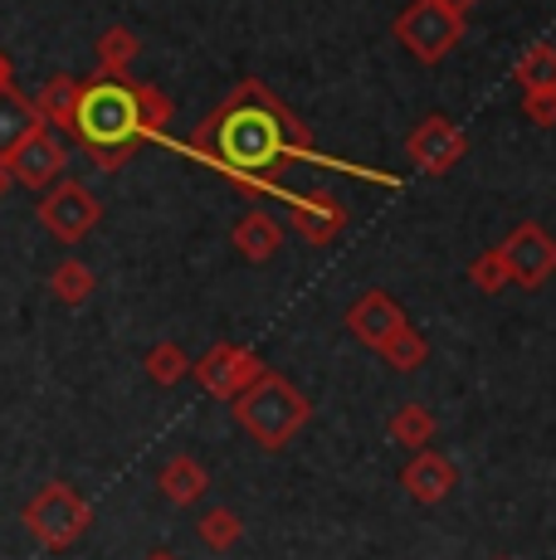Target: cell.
Wrapping results in <instances>:
<instances>
[{
	"instance_id": "cell-15",
	"label": "cell",
	"mask_w": 556,
	"mask_h": 560,
	"mask_svg": "<svg viewBox=\"0 0 556 560\" xmlns=\"http://www.w3.org/2000/svg\"><path fill=\"white\" fill-rule=\"evenodd\" d=\"M518 79H522V89H528V93L556 89V49L552 45H532L518 59Z\"/></svg>"
},
{
	"instance_id": "cell-1",
	"label": "cell",
	"mask_w": 556,
	"mask_h": 560,
	"mask_svg": "<svg viewBox=\"0 0 556 560\" xmlns=\"http://www.w3.org/2000/svg\"><path fill=\"white\" fill-rule=\"evenodd\" d=\"M200 156H210L240 180H264L283 166L288 156L308 152L303 127L293 122L283 103L259 83H244L230 93V103H220L216 113L200 122V132L190 137Z\"/></svg>"
},
{
	"instance_id": "cell-21",
	"label": "cell",
	"mask_w": 556,
	"mask_h": 560,
	"mask_svg": "<svg viewBox=\"0 0 556 560\" xmlns=\"http://www.w3.org/2000/svg\"><path fill=\"white\" fill-rule=\"evenodd\" d=\"M10 190V171H5V161H0V196Z\"/></svg>"
},
{
	"instance_id": "cell-4",
	"label": "cell",
	"mask_w": 556,
	"mask_h": 560,
	"mask_svg": "<svg viewBox=\"0 0 556 560\" xmlns=\"http://www.w3.org/2000/svg\"><path fill=\"white\" fill-rule=\"evenodd\" d=\"M83 522H89V508H83L79 498H73L69 488H45L35 502L25 508V526L35 541H45L49 551H63V546L73 541V536L83 532Z\"/></svg>"
},
{
	"instance_id": "cell-16",
	"label": "cell",
	"mask_w": 556,
	"mask_h": 560,
	"mask_svg": "<svg viewBox=\"0 0 556 560\" xmlns=\"http://www.w3.org/2000/svg\"><path fill=\"white\" fill-rule=\"evenodd\" d=\"M49 288H55V298H59V303L79 307L83 298L93 293V273L79 264V258H69V264H59V268H55V278H49Z\"/></svg>"
},
{
	"instance_id": "cell-14",
	"label": "cell",
	"mask_w": 556,
	"mask_h": 560,
	"mask_svg": "<svg viewBox=\"0 0 556 560\" xmlns=\"http://www.w3.org/2000/svg\"><path fill=\"white\" fill-rule=\"evenodd\" d=\"M234 244H240L250 258H269L278 249V224L269 220V214H244L240 220V230H234Z\"/></svg>"
},
{
	"instance_id": "cell-22",
	"label": "cell",
	"mask_w": 556,
	"mask_h": 560,
	"mask_svg": "<svg viewBox=\"0 0 556 560\" xmlns=\"http://www.w3.org/2000/svg\"><path fill=\"white\" fill-rule=\"evenodd\" d=\"M444 5H454V10H468V5H478V0H444Z\"/></svg>"
},
{
	"instance_id": "cell-17",
	"label": "cell",
	"mask_w": 556,
	"mask_h": 560,
	"mask_svg": "<svg viewBox=\"0 0 556 560\" xmlns=\"http://www.w3.org/2000/svg\"><path fill=\"white\" fill-rule=\"evenodd\" d=\"M351 322H357V331H367V337H386V331L401 327V317H395L391 298H361L357 312H351Z\"/></svg>"
},
{
	"instance_id": "cell-11",
	"label": "cell",
	"mask_w": 556,
	"mask_h": 560,
	"mask_svg": "<svg viewBox=\"0 0 556 560\" xmlns=\"http://www.w3.org/2000/svg\"><path fill=\"white\" fill-rule=\"evenodd\" d=\"M79 79H49L45 89H39L35 98V113L45 127H63V132H73V107H79Z\"/></svg>"
},
{
	"instance_id": "cell-3",
	"label": "cell",
	"mask_w": 556,
	"mask_h": 560,
	"mask_svg": "<svg viewBox=\"0 0 556 560\" xmlns=\"http://www.w3.org/2000/svg\"><path fill=\"white\" fill-rule=\"evenodd\" d=\"M395 35H401V45L410 49L415 59L435 63L464 35V10L444 5V0H410V10L395 20Z\"/></svg>"
},
{
	"instance_id": "cell-8",
	"label": "cell",
	"mask_w": 556,
	"mask_h": 560,
	"mask_svg": "<svg viewBox=\"0 0 556 560\" xmlns=\"http://www.w3.org/2000/svg\"><path fill=\"white\" fill-rule=\"evenodd\" d=\"M410 156H415V166H420V171L444 176V171L464 156V132H459V127H449L444 117H425V122L415 127V137H410Z\"/></svg>"
},
{
	"instance_id": "cell-7",
	"label": "cell",
	"mask_w": 556,
	"mask_h": 560,
	"mask_svg": "<svg viewBox=\"0 0 556 560\" xmlns=\"http://www.w3.org/2000/svg\"><path fill=\"white\" fill-rule=\"evenodd\" d=\"M498 254H502V268H512V278H522V283H542L556 268V244L537 224H522Z\"/></svg>"
},
{
	"instance_id": "cell-13",
	"label": "cell",
	"mask_w": 556,
	"mask_h": 560,
	"mask_svg": "<svg viewBox=\"0 0 556 560\" xmlns=\"http://www.w3.org/2000/svg\"><path fill=\"white\" fill-rule=\"evenodd\" d=\"M137 35L132 30H123V25H113V30H103L99 35V69L108 73V79H123L127 73V63L137 59Z\"/></svg>"
},
{
	"instance_id": "cell-6",
	"label": "cell",
	"mask_w": 556,
	"mask_h": 560,
	"mask_svg": "<svg viewBox=\"0 0 556 560\" xmlns=\"http://www.w3.org/2000/svg\"><path fill=\"white\" fill-rule=\"evenodd\" d=\"M63 161H69V152H63L59 137L49 132V127H35V132H30L25 142L5 156V171H10V180H20V186L45 190V186H55L59 180Z\"/></svg>"
},
{
	"instance_id": "cell-18",
	"label": "cell",
	"mask_w": 556,
	"mask_h": 560,
	"mask_svg": "<svg viewBox=\"0 0 556 560\" xmlns=\"http://www.w3.org/2000/svg\"><path fill=\"white\" fill-rule=\"evenodd\" d=\"M528 113H532V122H537V127H552L556 122V89L528 93Z\"/></svg>"
},
{
	"instance_id": "cell-5",
	"label": "cell",
	"mask_w": 556,
	"mask_h": 560,
	"mask_svg": "<svg viewBox=\"0 0 556 560\" xmlns=\"http://www.w3.org/2000/svg\"><path fill=\"white\" fill-rule=\"evenodd\" d=\"M39 220H45V230L55 234L59 244H79L83 234L103 220V205L93 200L89 186H79V180H59V186L39 200Z\"/></svg>"
},
{
	"instance_id": "cell-19",
	"label": "cell",
	"mask_w": 556,
	"mask_h": 560,
	"mask_svg": "<svg viewBox=\"0 0 556 560\" xmlns=\"http://www.w3.org/2000/svg\"><path fill=\"white\" fill-rule=\"evenodd\" d=\"M190 482H196V478H190V472H186V458H181L176 468L166 472V492H176V498H181V492H190Z\"/></svg>"
},
{
	"instance_id": "cell-9",
	"label": "cell",
	"mask_w": 556,
	"mask_h": 560,
	"mask_svg": "<svg viewBox=\"0 0 556 560\" xmlns=\"http://www.w3.org/2000/svg\"><path fill=\"white\" fill-rule=\"evenodd\" d=\"M244 419H250V429H259L264 439H283L288 429H298V419H303V405H298L278 381H269L250 405H244Z\"/></svg>"
},
{
	"instance_id": "cell-20",
	"label": "cell",
	"mask_w": 556,
	"mask_h": 560,
	"mask_svg": "<svg viewBox=\"0 0 556 560\" xmlns=\"http://www.w3.org/2000/svg\"><path fill=\"white\" fill-rule=\"evenodd\" d=\"M0 89H10V54L0 49Z\"/></svg>"
},
{
	"instance_id": "cell-12",
	"label": "cell",
	"mask_w": 556,
	"mask_h": 560,
	"mask_svg": "<svg viewBox=\"0 0 556 560\" xmlns=\"http://www.w3.org/2000/svg\"><path fill=\"white\" fill-rule=\"evenodd\" d=\"M293 224L313 244H323V240H333V234L341 230V205H333V200H298L293 205Z\"/></svg>"
},
{
	"instance_id": "cell-10",
	"label": "cell",
	"mask_w": 556,
	"mask_h": 560,
	"mask_svg": "<svg viewBox=\"0 0 556 560\" xmlns=\"http://www.w3.org/2000/svg\"><path fill=\"white\" fill-rule=\"evenodd\" d=\"M35 127H45L35 113V98H25V93H15V89H0V161L15 152Z\"/></svg>"
},
{
	"instance_id": "cell-2",
	"label": "cell",
	"mask_w": 556,
	"mask_h": 560,
	"mask_svg": "<svg viewBox=\"0 0 556 560\" xmlns=\"http://www.w3.org/2000/svg\"><path fill=\"white\" fill-rule=\"evenodd\" d=\"M73 132L89 142L93 166L117 171L127 156L137 152V142L147 132V113H142V93L123 79H93L79 89V107H73Z\"/></svg>"
}]
</instances>
